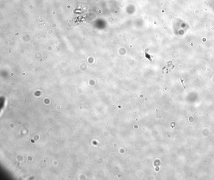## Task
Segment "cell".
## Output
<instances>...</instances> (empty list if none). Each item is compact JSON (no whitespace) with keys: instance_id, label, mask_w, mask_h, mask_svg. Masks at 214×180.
<instances>
[{"instance_id":"obj_1","label":"cell","mask_w":214,"mask_h":180,"mask_svg":"<svg viewBox=\"0 0 214 180\" xmlns=\"http://www.w3.org/2000/svg\"><path fill=\"white\" fill-rule=\"evenodd\" d=\"M145 55H146L145 56H146V57L147 59H149L150 60H151V57H150V55L148 54V53H146V54Z\"/></svg>"}]
</instances>
